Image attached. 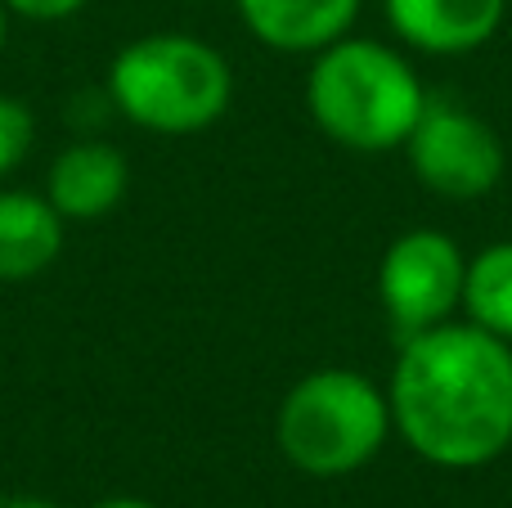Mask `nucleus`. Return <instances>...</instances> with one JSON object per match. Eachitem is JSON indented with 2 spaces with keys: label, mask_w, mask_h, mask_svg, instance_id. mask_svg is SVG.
Here are the masks:
<instances>
[{
  "label": "nucleus",
  "mask_w": 512,
  "mask_h": 508,
  "mask_svg": "<svg viewBox=\"0 0 512 508\" xmlns=\"http://www.w3.org/2000/svg\"><path fill=\"white\" fill-rule=\"evenodd\" d=\"M391 423L436 468H486L512 446V342L481 324H436L400 342Z\"/></svg>",
  "instance_id": "f257e3e1"
},
{
  "label": "nucleus",
  "mask_w": 512,
  "mask_h": 508,
  "mask_svg": "<svg viewBox=\"0 0 512 508\" xmlns=\"http://www.w3.org/2000/svg\"><path fill=\"white\" fill-rule=\"evenodd\" d=\"M427 90L409 59L382 41H342L324 45L306 77V108L315 126L355 153L400 149L423 117Z\"/></svg>",
  "instance_id": "f03ea898"
},
{
  "label": "nucleus",
  "mask_w": 512,
  "mask_h": 508,
  "mask_svg": "<svg viewBox=\"0 0 512 508\" xmlns=\"http://www.w3.org/2000/svg\"><path fill=\"white\" fill-rule=\"evenodd\" d=\"M391 401L378 383L342 365L297 378L274 414V446L306 477H351L391 437Z\"/></svg>",
  "instance_id": "7ed1b4c3"
},
{
  "label": "nucleus",
  "mask_w": 512,
  "mask_h": 508,
  "mask_svg": "<svg viewBox=\"0 0 512 508\" xmlns=\"http://www.w3.org/2000/svg\"><path fill=\"white\" fill-rule=\"evenodd\" d=\"M108 90L126 122L158 135H194L225 117L234 72L216 45L185 32H158L117 54L108 68Z\"/></svg>",
  "instance_id": "20e7f679"
},
{
  "label": "nucleus",
  "mask_w": 512,
  "mask_h": 508,
  "mask_svg": "<svg viewBox=\"0 0 512 508\" xmlns=\"http://www.w3.org/2000/svg\"><path fill=\"white\" fill-rule=\"evenodd\" d=\"M463 284H468V257L450 234L405 230L391 239L378 266V302L396 342L450 320L454 306H463Z\"/></svg>",
  "instance_id": "39448f33"
},
{
  "label": "nucleus",
  "mask_w": 512,
  "mask_h": 508,
  "mask_svg": "<svg viewBox=\"0 0 512 508\" xmlns=\"http://www.w3.org/2000/svg\"><path fill=\"white\" fill-rule=\"evenodd\" d=\"M409 167L441 198H486L504 180L508 149L499 131L454 99H427L423 117L405 140Z\"/></svg>",
  "instance_id": "423d86ee"
},
{
  "label": "nucleus",
  "mask_w": 512,
  "mask_h": 508,
  "mask_svg": "<svg viewBox=\"0 0 512 508\" xmlns=\"http://www.w3.org/2000/svg\"><path fill=\"white\" fill-rule=\"evenodd\" d=\"M391 32L423 54H472L499 32L508 0H382Z\"/></svg>",
  "instance_id": "0eeeda50"
},
{
  "label": "nucleus",
  "mask_w": 512,
  "mask_h": 508,
  "mask_svg": "<svg viewBox=\"0 0 512 508\" xmlns=\"http://www.w3.org/2000/svg\"><path fill=\"white\" fill-rule=\"evenodd\" d=\"M126 185H131V167L122 153L113 144L81 140L50 162L45 198L63 221H99L126 198Z\"/></svg>",
  "instance_id": "6e6552de"
},
{
  "label": "nucleus",
  "mask_w": 512,
  "mask_h": 508,
  "mask_svg": "<svg viewBox=\"0 0 512 508\" xmlns=\"http://www.w3.org/2000/svg\"><path fill=\"white\" fill-rule=\"evenodd\" d=\"M239 14L261 45L279 54H319L351 32L360 0H239Z\"/></svg>",
  "instance_id": "1a4fd4ad"
},
{
  "label": "nucleus",
  "mask_w": 512,
  "mask_h": 508,
  "mask_svg": "<svg viewBox=\"0 0 512 508\" xmlns=\"http://www.w3.org/2000/svg\"><path fill=\"white\" fill-rule=\"evenodd\" d=\"M63 252V216L50 198L27 189H0V279L23 284L59 261Z\"/></svg>",
  "instance_id": "9d476101"
},
{
  "label": "nucleus",
  "mask_w": 512,
  "mask_h": 508,
  "mask_svg": "<svg viewBox=\"0 0 512 508\" xmlns=\"http://www.w3.org/2000/svg\"><path fill=\"white\" fill-rule=\"evenodd\" d=\"M463 306H468L472 324L512 342V239L490 243L468 261Z\"/></svg>",
  "instance_id": "9b49d317"
},
{
  "label": "nucleus",
  "mask_w": 512,
  "mask_h": 508,
  "mask_svg": "<svg viewBox=\"0 0 512 508\" xmlns=\"http://www.w3.org/2000/svg\"><path fill=\"white\" fill-rule=\"evenodd\" d=\"M32 140H36L32 108L14 95H0V176H9L32 153Z\"/></svg>",
  "instance_id": "f8f14e48"
},
{
  "label": "nucleus",
  "mask_w": 512,
  "mask_h": 508,
  "mask_svg": "<svg viewBox=\"0 0 512 508\" xmlns=\"http://www.w3.org/2000/svg\"><path fill=\"white\" fill-rule=\"evenodd\" d=\"M0 5L18 18H32V23H63V18H72L86 0H0Z\"/></svg>",
  "instance_id": "ddd939ff"
},
{
  "label": "nucleus",
  "mask_w": 512,
  "mask_h": 508,
  "mask_svg": "<svg viewBox=\"0 0 512 508\" xmlns=\"http://www.w3.org/2000/svg\"><path fill=\"white\" fill-rule=\"evenodd\" d=\"M90 508H162V504H149V500H135V495H113V500H99Z\"/></svg>",
  "instance_id": "4468645a"
},
{
  "label": "nucleus",
  "mask_w": 512,
  "mask_h": 508,
  "mask_svg": "<svg viewBox=\"0 0 512 508\" xmlns=\"http://www.w3.org/2000/svg\"><path fill=\"white\" fill-rule=\"evenodd\" d=\"M0 508H54V504H45V500H5Z\"/></svg>",
  "instance_id": "2eb2a0df"
},
{
  "label": "nucleus",
  "mask_w": 512,
  "mask_h": 508,
  "mask_svg": "<svg viewBox=\"0 0 512 508\" xmlns=\"http://www.w3.org/2000/svg\"><path fill=\"white\" fill-rule=\"evenodd\" d=\"M5 36H9V9L0 5V54H5Z\"/></svg>",
  "instance_id": "dca6fc26"
}]
</instances>
